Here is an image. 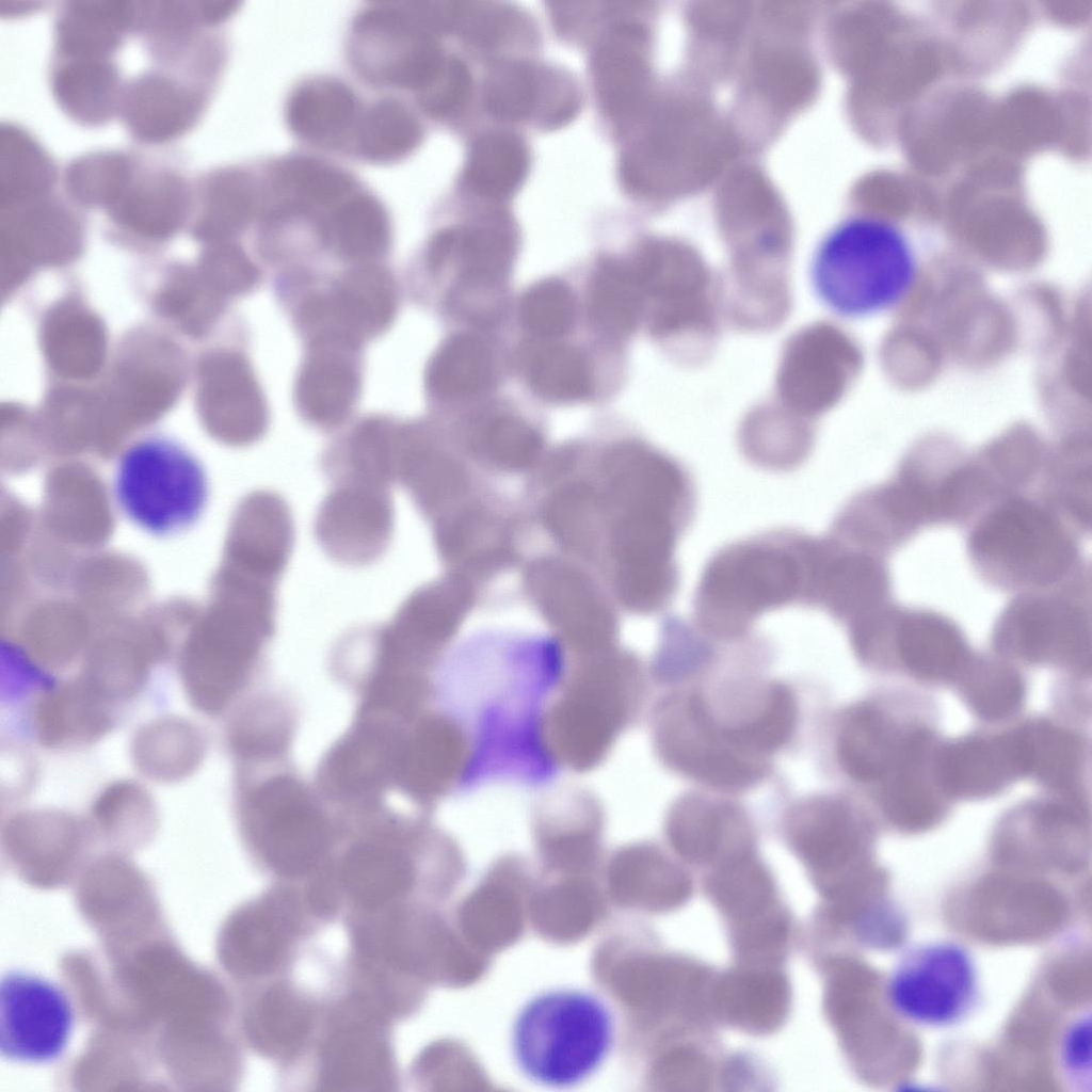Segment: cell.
<instances>
[{"label":"cell","mask_w":1092,"mask_h":1092,"mask_svg":"<svg viewBox=\"0 0 1092 1092\" xmlns=\"http://www.w3.org/2000/svg\"><path fill=\"white\" fill-rule=\"evenodd\" d=\"M567 664L550 628L482 625L447 649L434 673L435 701L470 737L471 790L497 782L537 787L557 776L545 718Z\"/></svg>","instance_id":"obj_1"},{"label":"cell","mask_w":1092,"mask_h":1092,"mask_svg":"<svg viewBox=\"0 0 1092 1092\" xmlns=\"http://www.w3.org/2000/svg\"><path fill=\"white\" fill-rule=\"evenodd\" d=\"M236 817L253 864L274 881L302 882L332 858L337 815L291 760L237 769Z\"/></svg>","instance_id":"obj_2"},{"label":"cell","mask_w":1092,"mask_h":1092,"mask_svg":"<svg viewBox=\"0 0 1092 1092\" xmlns=\"http://www.w3.org/2000/svg\"><path fill=\"white\" fill-rule=\"evenodd\" d=\"M645 688L641 660L619 645L568 656L545 718L546 744L556 766L575 773L601 766L636 722Z\"/></svg>","instance_id":"obj_3"},{"label":"cell","mask_w":1092,"mask_h":1092,"mask_svg":"<svg viewBox=\"0 0 1092 1092\" xmlns=\"http://www.w3.org/2000/svg\"><path fill=\"white\" fill-rule=\"evenodd\" d=\"M814 537L774 532L722 548L706 564L694 597V616L708 636L733 640L765 612L810 606Z\"/></svg>","instance_id":"obj_4"},{"label":"cell","mask_w":1092,"mask_h":1092,"mask_svg":"<svg viewBox=\"0 0 1092 1092\" xmlns=\"http://www.w3.org/2000/svg\"><path fill=\"white\" fill-rule=\"evenodd\" d=\"M1078 535L1034 495L1001 499L969 525L966 553L977 577L1002 593L1061 588L1091 569Z\"/></svg>","instance_id":"obj_5"},{"label":"cell","mask_w":1092,"mask_h":1092,"mask_svg":"<svg viewBox=\"0 0 1092 1092\" xmlns=\"http://www.w3.org/2000/svg\"><path fill=\"white\" fill-rule=\"evenodd\" d=\"M817 299L845 319H864L902 304L919 274L913 243L885 218L860 214L835 225L819 242L809 264Z\"/></svg>","instance_id":"obj_6"},{"label":"cell","mask_w":1092,"mask_h":1092,"mask_svg":"<svg viewBox=\"0 0 1092 1092\" xmlns=\"http://www.w3.org/2000/svg\"><path fill=\"white\" fill-rule=\"evenodd\" d=\"M615 1033L613 1011L601 996L559 986L534 994L517 1010L510 1048L516 1069L529 1081L569 1089L604 1066Z\"/></svg>","instance_id":"obj_7"},{"label":"cell","mask_w":1092,"mask_h":1092,"mask_svg":"<svg viewBox=\"0 0 1092 1092\" xmlns=\"http://www.w3.org/2000/svg\"><path fill=\"white\" fill-rule=\"evenodd\" d=\"M111 485L121 514L155 537H173L192 529L202 519L210 497L202 461L186 446L163 435L130 444L116 461Z\"/></svg>","instance_id":"obj_8"},{"label":"cell","mask_w":1092,"mask_h":1092,"mask_svg":"<svg viewBox=\"0 0 1092 1092\" xmlns=\"http://www.w3.org/2000/svg\"><path fill=\"white\" fill-rule=\"evenodd\" d=\"M394 1023L354 995L326 1010L315 1040L285 1083L307 1090L392 1091L400 1083Z\"/></svg>","instance_id":"obj_9"},{"label":"cell","mask_w":1092,"mask_h":1092,"mask_svg":"<svg viewBox=\"0 0 1092 1092\" xmlns=\"http://www.w3.org/2000/svg\"><path fill=\"white\" fill-rule=\"evenodd\" d=\"M325 926L298 883L274 881L229 915L220 937L221 961L242 986L272 979L287 971Z\"/></svg>","instance_id":"obj_10"},{"label":"cell","mask_w":1092,"mask_h":1092,"mask_svg":"<svg viewBox=\"0 0 1092 1092\" xmlns=\"http://www.w3.org/2000/svg\"><path fill=\"white\" fill-rule=\"evenodd\" d=\"M996 648L1031 663L1086 670L1091 660V569L1070 583L1015 594L992 632Z\"/></svg>","instance_id":"obj_11"},{"label":"cell","mask_w":1092,"mask_h":1092,"mask_svg":"<svg viewBox=\"0 0 1092 1092\" xmlns=\"http://www.w3.org/2000/svg\"><path fill=\"white\" fill-rule=\"evenodd\" d=\"M653 744L669 768L723 789H744L766 771L761 757L736 746L696 694H672L652 714Z\"/></svg>","instance_id":"obj_12"},{"label":"cell","mask_w":1092,"mask_h":1092,"mask_svg":"<svg viewBox=\"0 0 1092 1092\" xmlns=\"http://www.w3.org/2000/svg\"><path fill=\"white\" fill-rule=\"evenodd\" d=\"M849 638L863 662L883 665L899 660L927 679L954 676L973 657L962 629L951 617L894 600L858 621Z\"/></svg>","instance_id":"obj_13"},{"label":"cell","mask_w":1092,"mask_h":1092,"mask_svg":"<svg viewBox=\"0 0 1092 1092\" xmlns=\"http://www.w3.org/2000/svg\"><path fill=\"white\" fill-rule=\"evenodd\" d=\"M890 1008L902 1019L926 1028L964 1021L979 998V976L971 953L953 941H933L906 950L886 986Z\"/></svg>","instance_id":"obj_14"},{"label":"cell","mask_w":1092,"mask_h":1092,"mask_svg":"<svg viewBox=\"0 0 1092 1092\" xmlns=\"http://www.w3.org/2000/svg\"><path fill=\"white\" fill-rule=\"evenodd\" d=\"M706 888L724 917L740 964L775 965L790 936L789 915L754 849L724 858Z\"/></svg>","instance_id":"obj_15"},{"label":"cell","mask_w":1092,"mask_h":1092,"mask_svg":"<svg viewBox=\"0 0 1092 1092\" xmlns=\"http://www.w3.org/2000/svg\"><path fill=\"white\" fill-rule=\"evenodd\" d=\"M472 744L464 724L434 703L406 723L394 791L431 815L445 799L470 791Z\"/></svg>","instance_id":"obj_16"},{"label":"cell","mask_w":1092,"mask_h":1092,"mask_svg":"<svg viewBox=\"0 0 1092 1092\" xmlns=\"http://www.w3.org/2000/svg\"><path fill=\"white\" fill-rule=\"evenodd\" d=\"M373 110V94L364 95L340 77L319 74L291 87L283 112L286 127L306 150L358 161Z\"/></svg>","instance_id":"obj_17"},{"label":"cell","mask_w":1092,"mask_h":1092,"mask_svg":"<svg viewBox=\"0 0 1092 1092\" xmlns=\"http://www.w3.org/2000/svg\"><path fill=\"white\" fill-rule=\"evenodd\" d=\"M75 1010L58 983L26 970H10L0 983V1051L10 1061L46 1064L66 1050Z\"/></svg>","instance_id":"obj_18"},{"label":"cell","mask_w":1092,"mask_h":1092,"mask_svg":"<svg viewBox=\"0 0 1092 1092\" xmlns=\"http://www.w3.org/2000/svg\"><path fill=\"white\" fill-rule=\"evenodd\" d=\"M395 529L391 487L341 479L320 503L314 523L317 543L334 562L362 567L388 549Z\"/></svg>","instance_id":"obj_19"},{"label":"cell","mask_w":1092,"mask_h":1092,"mask_svg":"<svg viewBox=\"0 0 1092 1092\" xmlns=\"http://www.w3.org/2000/svg\"><path fill=\"white\" fill-rule=\"evenodd\" d=\"M397 303L391 274L375 263L358 264L339 277L327 293L307 298L299 320L308 338L335 335L362 343L390 326Z\"/></svg>","instance_id":"obj_20"},{"label":"cell","mask_w":1092,"mask_h":1092,"mask_svg":"<svg viewBox=\"0 0 1092 1092\" xmlns=\"http://www.w3.org/2000/svg\"><path fill=\"white\" fill-rule=\"evenodd\" d=\"M789 842L825 902L845 886L863 837V825L841 799L815 797L797 805L787 823Z\"/></svg>","instance_id":"obj_21"},{"label":"cell","mask_w":1092,"mask_h":1092,"mask_svg":"<svg viewBox=\"0 0 1092 1092\" xmlns=\"http://www.w3.org/2000/svg\"><path fill=\"white\" fill-rule=\"evenodd\" d=\"M893 600L887 559L831 535L817 540L812 606L847 625Z\"/></svg>","instance_id":"obj_22"},{"label":"cell","mask_w":1092,"mask_h":1092,"mask_svg":"<svg viewBox=\"0 0 1092 1092\" xmlns=\"http://www.w3.org/2000/svg\"><path fill=\"white\" fill-rule=\"evenodd\" d=\"M160 68L131 79L119 97L117 112L130 133L142 142L170 141L193 127L214 87L179 73L171 75L172 68Z\"/></svg>","instance_id":"obj_23"},{"label":"cell","mask_w":1092,"mask_h":1092,"mask_svg":"<svg viewBox=\"0 0 1092 1092\" xmlns=\"http://www.w3.org/2000/svg\"><path fill=\"white\" fill-rule=\"evenodd\" d=\"M359 347L338 336L309 338L294 394L298 408L308 422L327 429L350 416L362 384Z\"/></svg>","instance_id":"obj_24"},{"label":"cell","mask_w":1092,"mask_h":1092,"mask_svg":"<svg viewBox=\"0 0 1092 1092\" xmlns=\"http://www.w3.org/2000/svg\"><path fill=\"white\" fill-rule=\"evenodd\" d=\"M665 834L681 857L696 864H718L754 849L752 829L743 810L730 802L700 794L681 797L671 806Z\"/></svg>","instance_id":"obj_25"},{"label":"cell","mask_w":1092,"mask_h":1092,"mask_svg":"<svg viewBox=\"0 0 1092 1092\" xmlns=\"http://www.w3.org/2000/svg\"><path fill=\"white\" fill-rule=\"evenodd\" d=\"M530 828L543 854L552 860L592 857L603 842L606 812L600 799L581 786H562L534 803Z\"/></svg>","instance_id":"obj_26"},{"label":"cell","mask_w":1092,"mask_h":1092,"mask_svg":"<svg viewBox=\"0 0 1092 1092\" xmlns=\"http://www.w3.org/2000/svg\"><path fill=\"white\" fill-rule=\"evenodd\" d=\"M790 1002L786 976L775 965H746L711 983L709 1003L727 1024L753 1034L776 1031Z\"/></svg>","instance_id":"obj_27"},{"label":"cell","mask_w":1092,"mask_h":1092,"mask_svg":"<svg viewBox=\"0 0 1092 1092\" xmlns=\"http://www.w3.org/2000/svg\"><path fill=\"white\" fill-rule=\"evenodd\" d=\"M298 723L295 706L282 692L262 690L242 701L226 734L237 769L289 761Z\"/></svg>","instance_id":"obj_28"},{"label":"cell","mask_w":1092,"mask_h":1092,"mask_svg":"<svg viewBox=\"0 0 1092 1092\" xmlns=\"http://www.w3.org/2000/svg\"><path fill=\"white\" fill-rule=\"evenodd\" d=\"M238 529V553L244 577L277 587L295 540L288 503L272 491L251 494L241 507Z\"/></svg>","instance_id":"obj_29"},{"label":"cell","mask_w":1092,"mask_h":1092,"mask_svg":"<svg viewBox=\"0 0 1092 1092\" xmlns=\"http://www.w3.org/2000/svg\"><path fill=\"white\" fill-rule=\"evenodd\" d=\"M52 60V93L71 118L97 125L117 112L122 84L113 57L54 54Z\"/></svg>","instance_id":"obj_30"},{"label":"cell","mask_w":1092,"mask_h":1092,"mask_svg":"<svg viewBox=\"0 0 1092 1092\" xmlns=\"http://www.w3.org/2000/svg\"><path fill=\"white\" fill-rule=\"evenodd\" d=\"M936 769L943 786L953 793L978 796L995 790L1024 772L1018 736L954 745L942 754Z\"/></svg>","instance_id":"obj_31"},{"label":"cell","mask_w":1092,"mask_h":1092,"mask_svg":"<svg viewBox=\"0 0 1092 1092\" xmlns=\"http://www.w3.org/2000/svg\"><path fill=\"white\" fill-rule=\"evenodd\" d=\"M895 738L892 726L878 710L866 705L853 707L838 726V760L856 780H879L896 765L903 751L905 742L898 743Z\"/></svg>","instance_id":"obj_32"},{"label":"cell","mask_w":1092,"mask_h":1092,"mask_svg":"<svg viewBox=\"0 0 1092 1092\" xmlns=\"http://www.w3.org/2000/svg\"><path fill=\"white\" fill-rule=\"evenodd\" d=\"M445 266L456 260L461 282L494 287L509 269L514 251L513 237L502 223L492 221L443 230Z\"/></svg>","instance_id":"obj_33"},{"label":"cell","mask_w":1092,"mask_h":1092,"mask_svg":"<svg viewBox=\"0 0 1092 1092\" xmlns=\"http://www.w3.org/2000/svg\"><path fill=\"white\" fill-rule=\"evenodd\" d=\"M528 162V150L520 139L509 132H488L472 144L464 180L484 197L503 198L519 187Z\"/></svg>","instance_id":"obj_34"},{"label":"cell","mask_w":1092,"mask_h":1092,"mask_svg":"<svg viewBox=\"0 0 1092 1092\" xmlns=\"http://www.w3.org/2000/svg\"><path fill=\"white\" fill-rule=\"evenodd\" d=\"M638 69L633 32L617 23L603 37L592 59L595 93L609 117L619 121L630 112L637 94Z\"/></svg>","instance_id":"obj_35"},{"label":"cell","mask_w":1092,"mask_h":1092,"mask_svg":"<svg viewBox=\"0 0 1092 1092\" xmlns=\"http://www.w3.org/2000/svg\"><path fill=\"white\" fill-rule=\"evenodd\" d=\"M487 347L469 334L447 339L432 356L425 372L429 390L440 398L456 399L483 389L492 376Z\"/></svg>","instance_id":"obj_36"},{"label":"cell","mask_w":1092,"mask_h":1092,"mask_svg":"<svg viewBox=\"0 0 1092 1092\" xmlns=\"http://www.w3.org/2000/svg\"><path fill=\"white\" fill-rule=\"evenodd\" d=\"M55 179L52 162L22 129H1V200L30 202L49 195Z\"/></svg>","instance_id":"obj_37"},{"label":"cell","mask_w":1092,"mask_h":1092,"mask_svg":"<svg viewBox=\"0 0 1092 1092\" xmlns=\"http://www.w3.org/2000/svg\"><path fill=\"white\" fill-rule=\"evenodd\" d=\"M548 69L510 61L496 65L486 76L483 100L489 113L499 119L517 122L541 112L547 87Z\"/></svg>","instance_id":"obj_38"},{"label":"cell","mask_w":1092,"mask_h":1092,"mask_svg":"<svg viewBox=\"0 0 1092 1092\" xmlns=\"http://www.w3.org/2000/svg\"><path fill=\"white\" fill-rule=\"evenodd\" d=\"M1034 496L1079 537L1091 532V468L1085 462H1054L1041 470Z\"/></svg>","instance_id":"obj_39"},{"label":"cell","mask_w":1092,"mask_h":1092,"mask_svg":"<svg viewBox=\"0 0 1092 1092\" xmlns=\"http://www.w3.org/2000/svg\"><path fill=\"white\" fill-rule=\"evenodd\" d=\"M139 157L123 151H99L71 161L64 186L71 200L111 206L133 175Z\"/></svg>","instance_id":"obj_40"},{"label":"cell","mask_w":1092,"mask_h":1092,"mask_svg":"<svg viewBox=\"0 0 1092 1092\" xmlns=\"http://www.w3.org/2000/svg\"><path fill=\"white\" fill-rule=\"evenodd\" d=\"M530 385L541 396L560 402L585 399L593 389L587 358L575 348L546 344L533 352L527 366Z\"/></svg>","instance_id":"obj_41"},{"label":"cell","mask_w":1092,"mask_h":1092,"mask_svg":"<svg viewBox=\"0 0 1092 1092\" xmlns=\"http://www.w3.org/2000/svg\"><path fill=\"white\" fill-rule=\"evenodd\" d=\"M637 280L631 271L614 259L598 262L589 288V314L603 333H627L637 314Z\"/></svg>","instance_id":"obj_42"},{"label":"cell","mask_w":1092,"mask_h":1092,"mask_svg":"<svg viewBox=\"0 0 1092 1092\" xmlns=\"http://www.w3.org/2000/svg\"><path fill=\"white\" fill-rule=\"evenodd\" d=\"M797 723V704L787 686L772 685L762 707L752 719L724 727L729 740L741 750L764 756L778 750L791 738Z\"/></svg>","instance_id":"obj_43"},{"label":"cell","mask_w":1092,"mask_h":1092,"mask_svg":"<svg viewBox=\"0 0 1092 1092\" xmlns=\"http://www.w3.org/2000/svg\"><path fill=\"white\" fill-rule=\"evenodd\" d=\"M928 737L915 735L908 741L897 764L901 774L884 791V807L893 821L902 828H925L938 814L932 791L914 776L915 766L927 746Z\"/></svg>","instance_id":"obj_44"},{"label":"cell","mask_w":1092,"mask_h":1092,"mask_svg":"<svg viewBox=\"0 0 1092 1092\" xmlns=\"http://www.w3.org/2000/svg\"><path fill=\"white\" fill-rule=\"evenodd\" d=\"M961 674L964 675L965 693L970 704L982 716H1006L1019 702V677L1002 662L973 656Z\"/></svg>","instance_id":"obj_45"},{"label":"cell","mask_w":1092,"mask_h":1092,"mask_svg":"<svg viewBox=\"0 0 1092 1092\" xmlns=\"http://www.w3.org/2000/svg\"><path fill=\"white\" fill-rule=\"evenodd\" d=\"M1025 772L1037 773L1041 780L1061 785L1071 781L1078 764V748L1067 734L1051 726L1037 725L1018 735Z\"/></svg>","instance_id":"obj_46"},{"label":"cell","mask_w":1092,"mask_h":1092,"mask_svg":"<svg viewBox=\"0 0 1092 1092\" xmlns=\"http://www.w3.org/2000/svg\"><path fill=\"white\" fill-rule=\"evenodd\" d=\"M48 700L41 712V733L44 739L54 742L65 739L91 738L105 728L108 718L100 709L96 697L74 689Z\"/></svg>","instance_id":"obj_47"},{"label":"cell","mask_w":1092,"mask_h":1092,"mask_svg":"<svg viewBox=\"0 0 1092 1092\" xmlns=\"http://www.w3.org/2000/svg\"><path fill=\"white\" fill-rule=\"evenodd\" d=\"M519 317L532 335L551 339L564 335L575 318V302L569 288L559 279H544L523 295Z\"/></svg>","instance_id":"obj_48"},{"label":"cell","mask_w":1092,"mask_h":1092,"mask_svg":"<svg viewBox=\"0 0 1092 1092\" xmlns=\"http://www.w3.org/2000/svg\"><path fill=\"white\" fill-rule=\"evenodd\" d=\"M165 725L167 739H164L162 726H152L146 732L156 740L143 732L135 744V750H155V753L138 755V759L146 773L161 778L189 771L199 753V737L193 728L178 722Z\"/></svg>","instance_id":"obj_49"},{"label":"cell","mask_w":1092,"mask_h":1092,"mask_svg":"<svg viewBox=\"0 0 1092 1092\" xmlns=\"http://www.w3.org/2000/svg\"><path fill=\"white\" fill-rule=\"evenodd\" d=\"M482 445L492 464L512 472L528 468L542 449L535 430L511 416L494 419L484 431Z\"/></svg>","instance_id":"obj_50"},{"label":"cell","mask_w":1092,"mask_h":1092,"mask_svg":"<svg viewBox=\"0 0 1092 1092\" xmlns=\"http://www.w3.org/2000/svg\"><path fill=\"white\" fill-rule=\"evenodd\" d=\"M472 80L466 64L450 54L448 62L416 109L420 115L448 121L462 111L470 97Z\"/></svg>","instance_id":"obj_51"},{"label":"cell","mask_w":1092,"mask_h":1092,"mask_svg":"<svg viewBox=\"0 0 1092 1092\" xmlns=\"http://www.w3.org/2000/svg\"><path fill=\"white\" fill-rule=\"evenodd\" d=\"M1059 1065L1074 1090H1091V1015L1082 1012L1064 1028L1059 1044Z\"/></svg>","instance_id":"obj_52"},{"label":"cell","mask_w":1092,"mask_h":1092,"mask_svg":"<svg viewBox=\"0 0 1092 1092\" xmlns=\"http://www.w3.org/2000/svg\"><path fill=\"white\" fill-rule=\"evenodd\" d=\"M707 653L706 646L680 622L671 621L655 656L653 671L660 680L674 679Z\"/></svg>","instance_id":"obj_53"},{"label":"cell","mask_w":1092,"mask_h":1092,"mask_svg":"<svg viewBox=\"0 0 1092 1092\" xmlns=\"http://www.w3.org/2000/svg\"><path fill=\"white\" fill-rule=\"evenodd\" d=\"M669 1077L675 1090L705 1091L711 1081V1065L708 1059L693 1047L682 1046L668 1060Z\"/></svg>","instance_id":"obj_54"}]
</instances>
